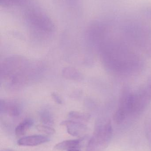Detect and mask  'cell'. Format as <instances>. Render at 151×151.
Instances as JSON below:
<instances>
[{
	"instance_id": "obj_1",
	"label": "cell",
	"mask_w": 151,
	"mask_h": 151,
	"mask_svg": "<svg viewBox=\"0 0 151 151\" xmlns=\"http://www.w3.org/2000/svg\"><path fill=\"white\" fill-rule=\"evenodd\" d=\"M113 129L110 122L96 127L88 143L86 151H105L111 142Z\"/></svg>"
},
{
	"instance_id": "obj_2",
	"label": "cell",
	"mask_w": 151,
	"mask_h": 151,
	"mask_svg": "<svg viewBox=\"0 0 151 151\" xmlns=\"http://www.w3.org/2000/svg\"><path fill=\"white\" fill-rule=\"evenodd\" d=\"M25 15L27 22L33 28L45 32L52 31L53 24L50 19L39 9L29 8Z\"/></svg>"
},
{
	"instance_id": "obj_3",
	"label": "cell",
	"mask_w": 151,
	"mask_h": 151,
	"mask_svg": "<svg viewBox=\"0 0 151 151\" xmlns=\"http://www.w3.org/2000/svg\"><path fill=\"white\" fill-rule=\"evenodd\" d=\"M60 125L66 126L68 134L74 137H81L86 133L87 127L85 124L73 120L63 121Z\"/></svg>"
},
{
	"instance_id": "obj_4",
	"label": "cell",
	"mask_w": 151,
	"mask_h": 151,
	"mask_svg": "<svg viewBox=\"0 0 151 151\" xmlns=\"http://www.w3.org/2000/svg\"><path fill=\"white\" fill-rule=\"evenodd\" d=\"M49 141L48 137L40 135H34L20 138L17 144L20 146H35L47 142Z\"/></svg>"
},
{
	"instance_id": "obj_5",
	"label": "cell",
	"mask_w": 151,
	"mask_h": 151,
	"mask_svg": "<svg viewBox=\"0 0 151 151\" xmlns=\"http://www.w3.org/2000/svg\"><path fill=\"white\" fill-rule=\"evenodd\" d=\"M80 140H66L56 145L54 147V149L58 151L75 149L80 146Z\"/></svg>"
},
{
	"instance_id": "obj_6",
	"label": "cell",
	"mask_w": 151,
	"mask_h": 151,
	"mask_svg": "<svg viewBox=\"0 0 151 151\" xmlns=\"http://www.w3.org/2000/svg\"><path fill=\"white\" fill-rule=\"evenodd\" d=\"M33 124V121L32 119H26L20 123L15 129V134L18 136L24 135L27 131Z\"/></svg>"
},
{
	"instance_id": "obj_7",
	"label": "cell",
	"mask_w": 151,
	"mask_h": 151,
	"mask_svg": "<svg viewBox=\"0 0 151 151\" xmlns=\"http://www.w3.org/2000/svg\"><path fill=\"white\" fill-rule=\"evenodd\" d=\"M4 6H20L26 4L27 0H0Z\"/></svg>"
},
{
	"instance_id": "obj_8",
	"label": "cell",
	"mask_w": 151,
	"mask_h": 151,
	"mask_svg": "<svg viewBox=\"0 0 151 151\" xmlns=\"http://www.w3.org/2000/svg\"><path fill=\"white\" fill-rule=\"evenodd\" d=\"M70 118L75 119L79 120L81 121H87L89 119V116L87 114L80 113L77 112H72L69 114Z\"/></svg>"
},
{
	"instance_id": "obj_9",
	"label": "cell",
	"mask_w": 151,
	"mask_h": 151,
	"mask_svg": "<svg viewBox=\"0 0 151 151\" xmlns=\"http://www.w3.org/2000/svg\"><path fill=\"white\" fill-rule=\"evenodd\" d=\"M36 128L38 131L47 134H54L56 133V130L46 125H38Z\"/></svg>"
},
{
	"instance_id": "obj_10",
	"label": "cell",
	"mask_w": 151,
	"mask_h": 151,
	"mask_svg": "<svg viewBox=\"0 0 151 151\" xmlns=\"http://www.w3.org/2000/svg\"><path fill=\"white\" fill-rule=\"evenodd\" d=\"M42 122L45 125H51L53 124V119L49 114L48 112L43 113L41 115Z\"/></svg>"
},
{
	"instance_id": "obj_11",
	"label": "cell",
	"mask_w": 151,
	"mask_h": 151,
	"mask_svg": "<svg viewBox=\"0 0 151 151\" xmlns=\"http://www.w3.org/2000/svg\"><path fill=\"white\" fill-rule=\"evenodd\" d=\"M52 97L54 100L56 102L59 104H62V99L60 98V96H59L57 94H56V93H52Z\"/></svg>"
},
{
	"instance_id": "obj_12",
	"label": "cell",
	"mask_w": 151,
	"mask_h": 151,
	"mask_svg": "<svg viewBox=\"0 0 151 151\" xmlns=\"http://www.w3.org/2000/svg\"><path fill=\"white\" fill-rule=\"evenodd\" d=\"M67 151H80L79 150H76V149H72V150H68Z\"/></svg>"
}]
</instances>
